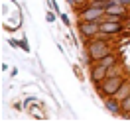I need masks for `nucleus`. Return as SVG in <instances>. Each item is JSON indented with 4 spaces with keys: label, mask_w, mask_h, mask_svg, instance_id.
I'll return each mask as SVG.
<instances>
[{
    "label": "nucleus",
    "mask_w": 130,
    "mask_h": 122,
    "mask_svg": "<svg viewBox=\"0 0 130 122\" xmlns=\"http://www.w3.org/2000/svg\"><path fill=\"white\" fill-rule=\"evenodd\" d=\"M57 18H59V16H57V14H55V12H53V10H51V12H47V14H45V20H47L49 24H53V22H55Z\"/></svg>",
    "instance_id": "12"
},
{
    "label": "nucleus",
    "mask_w": 130,
    "mask_h": 122,
    "mask_svg": "<svg viewBox=\"0 0 130 122\" xmlns=\"http://www.w3.org/2000/svg\"><path fill=\"white\" fill-rule=\"evenodd\" d=\"M14 108H16V110H24V106L20 104V102H16V104H14Z\"/></svg>",
    "instance_id": "18"
},
{
    "label": "nucleus",
    "mask_w": 130,
    "mask_h": 122,
    "mask_svg": "<svg viewBox=\"0 0 130 122\" xmlns=\"http://www.w3.org/2000/svg\"><path fill=\"white\" fill-rule=\"evenodd\" d=\"M105 106H106V110H108V112L120 116V100H118V98H114V97L105 98Z\"/></svg>",
    "instance_id": "7"
},
{
    "label": "nucleus",
    "mask_w": 130,
    "mask_h": 122,
    "mask_svg": "<svg viewBox=\"0 0 130 122\" xmlns=\"http://www.w3.org/2000/svg\"><path fill=\"white\" fill-rule=\"evenodd\" d=\"M91 2H99V0H91Z\"/></svg>",
    "instance_id": "19"
},
{
    "label": "nucleus",
    "mask_w": 130,
    "mask_h": 122,
    "mask_svg": "<svg viewBox=\"0 0 130 122\" xmlns=\"http://www.w3.org/2000/svg\"><path fill=\"white\" fill-rule=\"evenodd\" d=\"M34 102H38V98H36V97H26L24 98V106H30V104H34Z\"/></svg>",
    "instance_id": "16"
},
{
    "label": "nucleus",
    "mask_w": 130,
    "mask_h": 122,
    "mask_svg": "<svg viewBox=\"0 0 130 122\" xmlns=\"http://www.w3.org/2000/svg\"><path fill=\"white\" fill-rule=\"evenodd\" d=\"M128 24H120V22H110V20H103L101 22V36H108V38H118L124 28Z\"/></svg>",
    "instance_id": "4"
},
{
    "label": "nucleus",
    "mask_w": 130,
    "mask_h": 122,
    "mask_svg": "<svg viewBox=\"0 0 130 122\" xmlns=\"http://www.w3.org/2000/svg\"><path fill=\"white\" fill-rule=\"evenodd\" d=\"M77 32L81 36L83 43H87L89 40L97 38L101 33V22H97V20H77Z\"/></svg>",
    "instance_id": "3"
},
{
    "label": "nucleus",
    "mask_w": 130,
    "mask_h": 122,
    "mask_svg": "<svg viewBox=\"0 0 130 122\" xmlns=\"http://www.w3.org/2000/svg\"><path fill=\"white\" fill-rule=\"evenodd\" d=\"M130 75H114V77H106L103 83H99V85H95V89H97V93L101 95V98L105 100V98H108V97H114L116 95V91L120 89V85L126 79H128Z\"/></svg>",
    "instance_id": "2"
},
{
    "label": "nucleus",
    "mask_w": 130,
    "mask_h": 122,
    "mask_svg": "<svg viewBox=\"0 0 130 122\" xmlns=\"http://www.w3.org/2000/svg\"><path fill=\"white\" fill-rule=\"evenodd\" d=\"M110 51H114V38H108V36H101L99 33L97 38H93L85 43V65L91 67L93 63L101 61L105 55H108Z\"/></svg>",
    "instance_id": "1"
},
{
    "label": "nucleus",
    "mask_w": 130,
    "mask_h": 122,
    "mask_svg": "<svg viewBox=\"0 0 130 122\" xmlns=\"http://www.w3.org/2000/svg\"><path fill=\"white\" fill-rule=\"evenodd\" d=\"M97 63H101V65H105L106 69H110V67H114V65H118L120 63V53L114 49V51H110L108 55H105L101 61H97Z\"/></svg>",
    "instance_id": "6"
},
{
    "label": "nucleus",
    "mask_w": 130,
    "mask_h": 122,
    "mask_svg": "<svg viewBox=\"0 0 130 122\" xmlns=\"http://www.w3.org/2000/svg\"><path fill=\"white\" fill-rule=\"evenodd\" d=\"M10 75H12V77H16V75H18V69H16V67H12V71H10Z\"/></svg>",
    "instance_id": "17"
},
{
    "label": "nucleus",
    "mask_w": 130,
    "mask_h": 122,
    "mask_svg": "<svg viewBox=\"0 0 130 122\" xmlns=\"http://www.w3.org/2000/svg\"><path fill=\"white\" fill-rule=\"evenodd\" d=\"M108 77V69L105 65H101V63H93L89 67V79L93 85H99V83H103Z\"/></svg>",
    "instance_id": "5"
},
{
    "label": "nucleus",
    "mask_w": 130,
    "mask_h": 122,
    "mask_svg": "<svg viewBox=\"0 0 130 122\" xmlns=\"http://www.w3.org/2000/svg\"><path fill=\"white\" fill-rule=\"evenodd\" d=\"M120 116L122 118H128L130 116V95L124 100H120Z\"/></svg>",
    "instance_id": "10"
},
{
    "label": "nucleus",
    "mask_w": 130,
    "mask_h": 122,
    "mask_svg": "<svg viewBox=\"0 0 130 122\" xmlns=\"http://www.w3.org/2000/svg\"><path fill=\"white\" fill-rule=\"evenodd\" d=\"M73 71H75V75H77V79H79V81H85V77H83L81 69H79V65H73Z\"/></svg>",
    "instance_id": "15"
},
{
    "label": "nucleus",
    "mask_w": 130,
    "mask_h": 122,
    "mask_svg": "<svg viewBox=\"0 0 130 122\" xmlns=\"http://www.w3.org/2000/svg\"><path fill=\"white\" fill-rule=\"evenodd\" d=\"M40 108H43V104H41V102H34L32 106H26L28 114H32L34 118H40V120H43V118H45V114L41 112Z\"/></svg>",
    "instance_id": "8"
},
{
    "label": "nucleus",
    "mask_w": 130,
    "mask_h": 122,
    "mask_svg": "<svg viewBox=\"0 0 130 122\" xmlns=\"http://www.w3.org/2000/svg\"><path fill=\"white\" fill-rule=\"evenodd\" d=\"M59 18H61V22H63L67 28H71V20H69V16H67V14H63V12H61V14H59Z\"/></svg>",
    "instance_id": "14"
},
{
    "label": "nucleus",
    "mask_w": 130,
    "mask_h": 122,
    "mask_svg": "<svg viewBox=\"0 0 130 122\" xmlns=\"http://www.w3.org/2000/svg\"><path fill=\"white\" fill-rule=\"evenodd\" d=\"M20 49L26 51V53H30V51H32V47H30V43H28V38H26V36L20 40Z\"/></svg>",
    "instance_id": "11"
},
{
    "label": "nucleus",
    "mask_w": 130,
    "mask_h": 122,
    "mask_svg": "<svg viewBox=\"0 0 130 122\" xmlns=\"http://www.w3.org/2000/svg\"><path fill=\"white\" fill-rule=\"evenodd\" d=\"M130 95V77L126 79V81L120 85V89L116 91V95H114V98H118V100H124V98Z\"/></svg>",
    "instance_id": "9"
},
{
    "label": "nucleus",
    "mask_w": 130,
    "mask_h": 122,
    "mask_svg": "<svg viewBox=\"0 0 130 122\" xmlns=\"http://www.w3.org/2000/svg\"><path fill=\"white\" fill-rule=\"evenodd\" d=\"M8 45L14 49H20V40H16V38H10L8 40Z\"/></svg>",
    "instance_id": "13"
}]
</instances>
